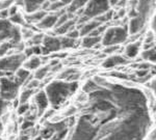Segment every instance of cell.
<instances>
[{
  "instance_id": "6da1fadb",
  "label": "cell",
  "mask_w": 156,
  "mask_h": 140,
  "mask_svg": "<svg viewBox=\"0 0 156 140\" xmlns=\"http://www.w3.org/2000/svg\"><path fill=\"white\" fill-rule=\"evenodd\" d=\"M87 0H73L72 4H71V7L73 9H77L79 7L83 6V4L87 2Z\"/></svg>"
},
{
  "instance_id": "7a4b0ae2",
  "label": "cell",
  "mask_w": 156,
  "mask_h": 140,
  "mask_svg": "<svg viewBox=\"0 0 156 140\" xmlns=\"http://www.w3.org/2000/svg\"><path fill=\"white\" fill-rule=\"evenodd\" d=\"M59 2L62 5H71L73 0H59Z\"/></svg>"
}]
</instances>
